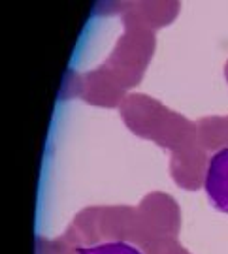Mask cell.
<instances>
[{"label":"cell","mask_w":228,"mask_h":254,"mask_svg":"<svg viewBox=\"0 0 228 254\" xmlns=\"http://www.w3.org/2000/svg\"><path fill=\"white\" fill-rule=\"evenodd\" d=\"M77 254H142V251L127 241H106L100 245L77 249Z\"/></svg>","instance_id":"7a4b0ae2"},{"label":"cell","mask_w":228,"mask_h":254,"mask_svg":"<svg viewBox=\"0 0 228 254\" xmlns=\"http://www.w3.org/2000/svg\"><path fill=\"white\" fill-rule=\"evenodd\" d=\"M204 190L211 207L228 215V147L210 158L204 177Z\"/></svg>","instance_id":"6da1fadb"}]
</instances>
